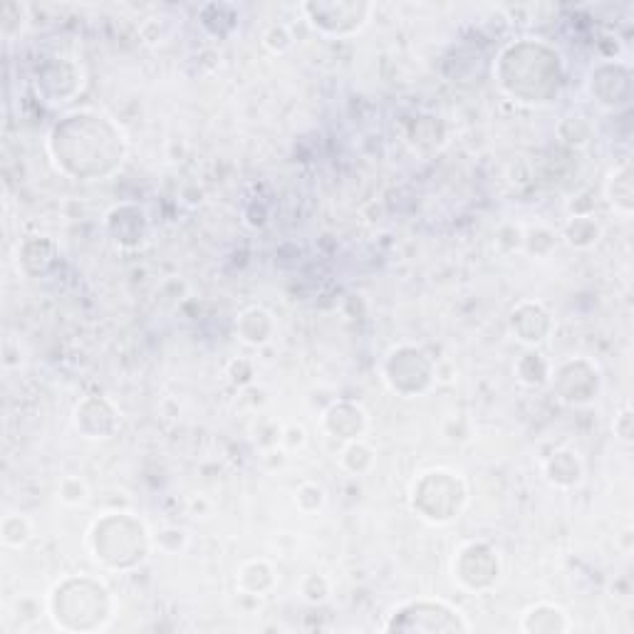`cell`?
I'll return each instance as SVG.
<instances>
[{
	"label": "cell",
	"mask_w": 634,
	"mask_h": 634,
	"mask_svg": "<svg viewBox=\"0 0 634 634\" xmlns=\"http://www.w3.org/2000/svg\"><path fill=\"white\" fill-rule=\"evenodd\" d=\"M303 10L310 15V23H313L315 28L325 30L327 23H335L337 20V23H340L337 25V35H345V28H342V23H347L345 15L347 18H352V15L370 13L372 5L370 3H308L303 5ZM350 25H355L357 30L362 28V25L352 23V20Z\"/></svg>",
	"instance_id": "obj_1"
}]
</instances>
